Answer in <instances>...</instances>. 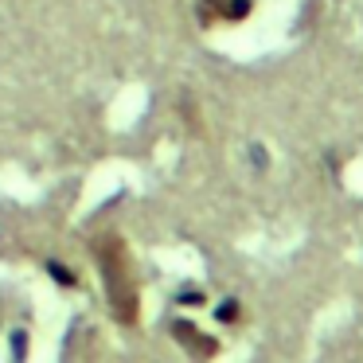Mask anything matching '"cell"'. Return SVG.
<instances>
[{"mask_svg": "<svg viewBox=\"0 0 363 363\" xmlns=\"http://www.w3.org/2000/svg\"><path fill=\"white\" fill-rule=\"evenodd\" d=\"M94 250V262L102 269V285L106 297H110V308L121 324H137L141 316V289H137V274H133V258H129V246L121 235L106 230L90 242Z\"/></svg>", "mask_w": 363, "mask_h": 363, "instance_id": "obj_1", "label": "cell"}, {"mask_svg": "<svg viewBox=\"0 0 363 363\" xmlns=\"http://www.w3.org/2000/svg\"><path fill=\"white\" fill-rule=\"evenodd\" d=\"M172 332H176V340H180V344L188 347L191 359L203 363V359H211V355H215V340H203V332L191 328L188 320H176V324H172Z\"/></svg>", "mask_w": 363, "mask_h": 363, "instance_id": "obj_2", "label": "cell"}, {"mask_svg": "<svg viewBox=\"0 0 363 363\" xmlns=\"http://www.w3.org/2000/svg\"><path fill=\"white\" fill-rule=\"evenodd\" d=\"M219 320H238V305H235V301H223V308H219Z\"/></svg>", "mask_w": 363, "mask_h": 363, "instance_id": "obj_3", "label": "cell"}]
</instances>
